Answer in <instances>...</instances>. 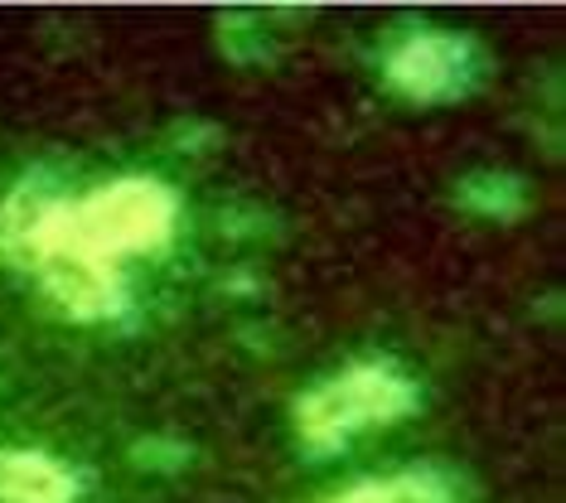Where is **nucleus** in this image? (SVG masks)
I'll list each match as a JSON object with an SVG mask.
<instances>
[{"instance_id":"obj_1","label":"nucleus","mask_w":566,"mask_h":503,"mask_svg":"<svg viewBox=\"0 0 566 503\" xmlns=\"http://www.w3.org/2000/svg\"><path fill=\"white\" fill-rule=\"evenodd\" d=\"M421 387L392 364H354L334 378L315 383L295 402V436L311 455H334L364 426H392L411 417Z\"/></svg>"},{"instance_id":"obj_2","label":"nucleus","mask_w":566,"mask_h":503,"mask_svg":"<svg viewBox=\"0 0 566 503\" xmlns=\"http://www.w3.org/2000/svg\"><path fill=\"white\" fill-rule=\"evenodd\" d=\"M179 218V193L165 179L126 175L112 185L93 189L87 199L73 203V232L83 248L97 256H122V252H156L170 242Z\"/></svg>"},{"instance_id":"obj_3","label":"nucleus","mask_w":566,"mask_h":503,"mask_svg":"<svg viewBox=\"0 0 566 503\" xmlns=\"http://www.w3.org/2000/svg\"><path fill=\"white\" fill-rule=\"evenodd\" d=\"M382 73L407 102L441 107V102H460L480 87L484 49L460 30H411L388 49Z\"/></svg>"},{"instance_id":"obj_4","label":"nucleus","mask_w":566,"mask_h":503,"mask_svg":"<svg viewBox=\"0 0 566 503\" xmlns=\"http://www.w3.org/2000/svg\"><path fill=\"white\" fill-rule=\"evenodd\" d=\"M34 271H40L49 295H54L73 319H117L126 310V286H122L117 266L78 242V232H73V209L59 223L54 238L40 248Z\"/></svg>"},{"instance_id":"obj_5","label":"nucleus","mask_w":566,"mask_h":503,"mask_svg":"<svg viewBox=\"0 0 566 503\" xmlns=\"http://www.w3.org/2000/svg\"><path fill=\"white\" fill-rule=\"evenodd\" d=\"M69 209H73V199L54 175H44V170L24 175L20 185L6 193V203H0V248H6L10 262L34 266V256H40V248L59 232Z\"/></svg>"},{"instance_id":"obj_6","label":"nucleus","mask_w":566,"mask_h":503,"mask_svg":"<svg viewBox=\"0 0 566 503\" xmlns=\"http://www.w3.org/2000/svg\"><path fill=\"white\" fill-rule=\"evenodd\" d=\"M0 503H78V474L44 450L0 446Z\"/></svg>"},{"instance_id":"obj_7","label":"nucleus","mask_w":566,"mask_h":503,"mask_svg":"<svg viewBox=\"0 0 566 503\" xmlns=\"http://www.w3.org/2000/svg\"><path fill=\"white\" fill-rule=\"evenodd\" d=\"M455 203L470 209L474 218H494V223H513L527 209V185L518 175H499V170H480L465 175L455 185Z\"/></svg>"},{"instance_id":"obj_8","label":"nucleus","mask_w":566,"mask_h":503,"mask_svg":"<svg viewBox=\"0 0 566 503\" xmlns=\"http://www.w3.org/2000/svg\"><path fill=\"white\" fill-rule=\"evenodd\" d=\"M397 503H470V484L450 464H411L392 480Z\"/></svg>"},{"instance_id":"obj_9","label":"nucleus","mask_w":566,"mask_h":503,"mask_svg":"<svg viewBox=\"0 0 566 503\" xmlns=\"http://www.w3.org/2000/svg\"><path fill=\"white\" fill-rule=\"evenodd\" d=\"M325 503H397V494H392V480H364V484L344 489V494H334Z\"/></svg>"}]
</instances>
